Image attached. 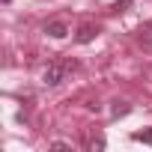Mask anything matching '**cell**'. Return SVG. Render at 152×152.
Segmentation results:
<instances>
[{
    "instance_id": "obj_4",
    "label": "cell",
    "mask_w": 152,
    "mask_h": 152,
    "mask_svg": "<svg viewBox=\"0 0 152 152\" xmlns=\"http://www.w3.org/2000/svg\"><path fill=\"white\" fill-rule=\"evenodd\" d=\"M131 140H134V143H146V146H152V128H143V131H131Z\"/></svg>"
},
{
    "instance_id": "obj_7",
    "label": "cell",
    "mask_w": 152,
    "mask_h": 152,
    "mask_svg": "<svg viewBox=\"0 0 152 152\" xmlns=\"http://www.w3.org/2000/svg\"><path fill=\"white\" fill-rule=\"evenodd\" d=\"M128 6H131V0H116V3L110 6V12H113V15H119V12H125Z\"/></svg>"
},
{
    "instance_id": "obj_5",
    "label": "cell",
    "mask_w": 152,
    "mask_h": 152,
    "mask_svg": "<svg viewBox=\"0 0 152 152\" xmlns=\"http://www.w3.org/2000/svg\"><path fill=\"white\" fill-rule=\"evenodd\" d=\"M137 33H140V42H143V45L149 48V45H152V21H149V24H143V27H140Z\"/></svg>"
},
{
    "instance_id": "obj_2",
    "label": "cell",
    "mask_w": 152,
    "mask_h": 152,
    "mask_svg": "<svg viewBox=\"0 0 152 152\" xmlns=\"http://www.w3.org/2000/svg\"><path fill=\"white\" fill-rule=\"evenodd\" d=\"M99 33H102V24H81V27H78V33H75V42L87 45V42H93Z\"/></svg>"
},
{
    "instance_id": "obj_8",
    "label": "cell",
    "mask_w": 152,
    "mask_h": 152,
    "mask_svg": "<svg viewBox=\"0 0 152 152\" xmlns=\"http://www.w3.org/2000/svg\"><path fill=\"white\" fill-rule=\"evenodd\" d=\"M90 149H104V137H93L90 140Z\"/></svg>"
},
{
    "instance_id": "obj_1",
    "label": "cell",
    "mask_w": 152,
    "mask_h": 152,
    "mask_svg": "<svg viewBox=\"0 0 152 152\" xmlns=\"http://www.w3.org/2000/svg\"><path fill=\"white\" fill-rule=\"evenodd\" d=\"M72 69H75L72 60H54V63H48V69H45V75H42V81H45L48 87H60Z\"/></svg>"
},
{
    "instance_id": "obj_3",
    "label": "cell",
    "mask_w": 152,
    "mask_h": 152,
    "mask_svg": "<svg viewBox=\"0 0 152 152\" xmlns=\"http://www.w3.org/2000/svg\"><path fill=\"white\" fill-rule=\"evenodd\" d=\"M45 33H48V36H51V39H63V36H66V33H69V27H66V24H63V21H51V24H48V27H45Z\"/></svg>"
},
{
    "instance_id": "obj_10",
    "label": "cell",
    "mask_w": 152,
    "mask_h": 152,
    "mask_svg": "<svg viewBox=\"0 0 152 152\" xmlns=\"http://www.w3.org/2000/svg\"><path fill=\"white\" fill-rule=\"evenodd\" d=\"M3 3H9V0H3Z\"/></svg>"
},
{
    "instance_id": "obj_9",
    "label": "cell",
    "mask_w": 152,
    "mask_h": 152,
    "mask_svg": "<svg viewBox=\"0 0 152 152\" xmlns=\"http://www.w3.org/2000/svg\"><path fill=\"white\" fill-rule=\"evenodd\" d=\"M51 149H57V152H60V149H69V143H63V140H57V143H51Z\"/></svg>"
},
{
    "instance_id": "obj_6",
    "label": "cell",
    "mask_w": 152,
    "mask_h": 152,
    "mask_svg": "<svg viewBox=\"0 0 152 152\" xmlns=\"http://www.w3.org/2000/svg\"><path fill=\"white\" fill-rule=\"evenodd\" d=\"M128 110H131V104H125V102H116V104H113V110H110V113H113V116H116V119H119V116H125V113H128Z\"/></svg>"
}]
</instances>
